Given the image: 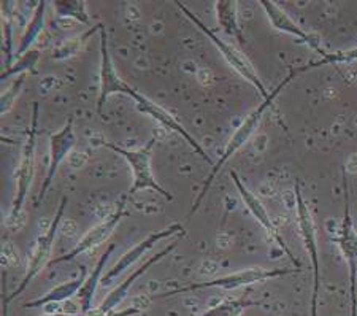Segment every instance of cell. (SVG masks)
I'll use <instances>...</instances> for the list:
<instances>
[{
  "label": "cell",
  "instance_id": "obj_28",
  "mask_svg": "<svg viewBox=\"0 0 357 316\" xmlns=\"http://www.w3.org/2000/svg\"><path fill=\"white\" fill-rule=\"evenodd\" d=\"M145 306H132L129 308H124V310H114V312H110L107 315H89V316H137L143 313V310H145Z\"/></svg>",
  "mask_w": 357,
  "mask_h": 316
},
{
  "label": "cell",
  "instance_id": "obj_14",
  "mask_svg": "<svg viewBox=\"0 0 357 316\" xmlns=\"http://www.w3.org/2000/svg\"><path fill=\"white\" fill-rule=\"evenodd\" d=\"M172 235H186V231H184V227L181 226V224L174 223V224H170L169 227L162 229V231L149 234L145 240H142V242L137 243L134 248L129 250L128 253H124V255L119 257L118 262L114 264L112 269H108V272L103 275L102 283L110 285L114 278L119 277V275L124 272V270L130 269L137 261H140L143 255H146V253L149 250H153L159 242H162V240L172 237Z\"/></svg>",
  "mask_w": 357,
  "mask_h": 316
},
{
  "label": "cell",
  "instance_id": "obj_11",
  "mask_svg": "<svg viewBox=\"0 0 357 316\" xmlns=\"http://www.w3.org/2000/svg\"><path fill=\"white\" fill-rule=\"evenodd\" d=\"M124 209H126V197L119 200L116 209H114L112 215H108L100 224H97V226L89 229L84 237L79 240V242L75 245L70 251L66 253V255H62L61 257H56V259L50 262V266H54V264H61V262H70L82 255H84V253L94 250L97 246H100L103 242H107L108 237H110L114 229H116V226L121 223V220H123Z\"/></svg>",
  "mask_w": 357,
  "mask_h": 316
},
{
  "label": "cell",
  "instance_id": "obj_27",
  "mask_svg": "<svg viewBox=\"0 0 357 316\" xmlns=\"http://www.w3.org/2000/svg\"><path fill=\"white\" fill-rule=\"evenodd\" d=\"M13 10H15V2H8V0L2 2V13L5 16V21H3L5 53H7V67H5V68L13 66V64H11V59H13V56H15L13 51H11V32H13Z\"/></svg>",
  "mask_w": 357,
  "mask_h": 316
},
{
  "label": "cell",
  "instance_id": "obj_17",
  "mask_svg": "<svg viewBox=\"0 0 357 316\" xmlns=\"http://www.w3.org/2000/svg\"><path fill=\"white\" fill-rule=\"evenodd\" d=\"M114 251V245H110L105 250V253L100 256V259L97 261L96 267L92 269V272L88 275V278L84 280L82 289L78 291V301H79V308H82L83 315H89L92 312V302H94V296L99 288V283L102 280V275L105 272V266L108 259H110L112 253Z\"/></svg>",
  "mask_w": 357,
  "mask_h": 316
},
{
  "label": "cell",
  "instance_id": "obj_9",
  "mask_svg": "<svg viewBox=\"0 0 357 316\" xmlns=\"http://www.w3.org/2000/svg\"><path fill=\"white\" fill-rule=\"evenodd\" d=\"M230 178H232L235 188L238 189L240 197H241V200H243V202H245V205L248 206V210H250V213H251L252 216H255V220H256L259 224H261V226H262L264 229H266L267 234H268V237L272 239L273 242H276V245H278L281 250H283V253H284V255H286L287 257H289L291 262L294 264V266H296V269L301 270V267H302L301 261L296 259V256L292 255V251H291L289 246H287L286 240L283 239V235L280 234V231H278V229H276V226H275L273 220H272V218H270V215L267 213L266 205H264V204L261 202V199H259L257 195H256L255 193H252L251 189L245 185V181L241 180V178L238 176L237 172L230 170Z\"/></svg>",
  "mask_w": 357,
  "mask_h": 316
},
{
  "label": "cell",
  "instance_id": "obj_19",
  "mask_svg": "<svg viewBox=\"0 0 357 316\" xmlns=\"http://www.w3.org/2000/svg\"><path fill=\"white\" fill-rule=\"evenodd\" d=\"M215 10L218 24L221 26L224 33L237 40L240 45H245L243 33H241V29L238 26L237 2L235 0H218V2H215Z\"/></svg>",
  "mask_w": 357,
  "mask_h": 316
},
{
  "label": "cell",
  "instance_id": "obj_6",
  "mask_svg": "<svg viewBox=\"0 0 357 316\" xmlns=\"http://www.w3.org/2000/svg\"><path fill=\"white\" fill-rule=\"evenodd\" d=\"M343 199L344 209L342 224H340L338 235L335 242L338 250L348 266L349 272V296H351V316H357V231L351 215V199H349V183L347 176V169L343 170Z\"/></svg>",
  "mask_w": 357,
  "mask_h": 316
},
{
  "label": "cell",
  "instance_id": "obj_21",
  "mask_svg": "<svg viewBox=\"0 0 357 316\" xmlns=\"http://www.w3.org/2000/svg\"><path fill=\"white\" fill-rule=\"evenodd\" d=\"M259 306H261V302L250 301V299H229V301L218 303V306L205 310L204 313L197 316H241L245 310Z\"/></svg>",
  "mask_w": 357,
  "mask_h": 316
},
{
  "label": "cell",
  "instance_id": "obj_20",
  "mask_svg": "<svg viewBox=\"0 0 357 316\" xmlns=\"http://www.w3.org/2000/svg\"><path fill=\"white\" fill-rule=\"evenodd\" d=\"M46 3L45 0L38 2L36 7V11H33L31 21L24 29V33H22L18 43V48L15 51L16 57H21L22 54H26L27 51H31V47L37 42V38L40 37V33L43 32L45 29V13H46Z\"/></svg>",
  "mask_w": 357,
  "mask_h": 316
},
{
  "label": "cell",
  "instance_id": "obj_13",
  "mask_svg": "<svg viewBox=\"0 0 357 316\" xmlns=\"http://www.w3.org/2000/svg\"><path fill=\"white\" fill-rule=\"evenodd\" d=\"M183 237H184V235H180V237L175 240V242H172L169 246H167V248H164L162 251H159L156 256L149 257V259L143 262L140 267L135 269L134 272H132L129 277L123 281V283H119L116 288L108 292V294L105 296V299H103V301H102L100 306L97 307L96 310H92L89 315H107V313H110V312H114V308L119 307L121 303L126 301V297L129 296V291H130L132 286H134V281L140 278L142 275H145L149 269H151L153 266H156V264L162 261L164 257L169 256L172 251L176 250L178 245L181 243V239Z\"/></svg>",
  "mask_w": 357,
  "mask_h": 316
},
{
  "label": "cell",
  "instance_id": "obj_23",
  "mask_svg": "<svg viewBox=\"0 0 357 316\" xmlns=\"http://www.w3.org/2000/svg\"><path fill=\"white\" fill-rule=\"evenodd\" d=\"M40 59V51L38 50H31L27 51L26 54H22L21 57H18V61L15 62L13 66L5 68V72H2L0 75V80L5 82L10 77H15V75H27V73H36L37 72V64Z\"/></svg>",
  "mask_w": 357,
  "mask_h": 316
},
{
  "label": "cell",
  "instance_id": "obj_4",
  "mask_svg": "<svg viewBox=\"0 0 357 316\" xmlns=\"http://www.w3.org/2000/svg\"><path fill=\"white\" fill-rule=\"evenodd\" d=\"M156 142V137H151L145 145L138 149H126L114 145V143H103V145L110 148L112 151L118 153L119 156H123L126 159V163L129 164L132 172V186L129 189V195H135L137 193L143 191V189H151V191H156L158 194L162 195L165 200L170 202V200H174V195L160 186L156 176L153 175L151 158L154 143Z\"/></svg>",
  "mask_w": 357,
  "mask_h": 316
},
{
  "label": "cell",
  "instance_id": "obj_3",
  "mask_svg": "<svg viewBox=\"0 0 357 316\" xmlns=\"http://www.w3.org/2000/svg\"><path fill=\"white\" fill-rule=\"evenodd\" d=\"M301 270H289V269H264V267H250L245 270H238V272L224 275V277L202 281V283H191L188 286H183V288L172 289L160 292L158 296H153L151 299H167L174 297L180 294H186V292L192 291H200V289H208V288H221L226 291H234L238 288H243V286H251L256 283H264L267 280H275L280 277H286V275L297 273Z\"/></svg>",
  "mask_w": 357,
  "mask_h": 316
},
{
  "label": "cell",
  "instance_id": "obj_24",
  "mask_svg": "<svg viewBox=\"0 0 357 316\" xmlns=\"http://www.w3.org/2000/svg\"><path fill=\"white\" fill-rule=\"evenodd\" d=\"M103 26L102 24H96L92 29H89L88 32L83 33V36L79 37H75L72 40H66L64 43L61 45V47H57L54 54H53V59L56 61H64V59H70L75 54L78 53L79 50L83 48V45L86 43V40H88L91 36H94L97 31H100Z\"/></svg>",
  "mask_w": 357,
  "mask_h": 316
},
{
  "label": "cell",
  "instance_id": "obj_2",
  "mask_svg": "<svg viewBox=\"0 0 357 316\" xmlns=\"http://www.w3.org/2000/svg\"><path fill=\"white\" fill-rule=\"evenodd\" d=\"M37 126H38V103L33 102L32 107V121L31 128L27 130L24 148H22L20 167L16 172V194L11 204V210L7 220V226L18 227L21 220L22 209L27 199L29 189H31L33 174H36V151H37Z\"/></svg>",
  "mask_w": 357,
  "mask_h": 316
},
{
  "label": "cell",
  "instance_id": "obj_10",
  "mask_svg": "<svg viewBox=\"0 0 357 316\" xmlns=\"http://www.w3.org/2000/svg\"><path fill=\"white\" fill-rule=\"evenodd\" d=\"M126 96H129L135 100V105L138 108V112L143 113V114H148V116H151L154 121H158L160 126H164L165 129H169L172 132H176L178 135H181L183 139L188 142V145L191 146L202 159L206 160V163L211 164V165H215V164H213L211 158L208 156V153H206L205 149L200 146V143L195 140L194 137L189 134L186 129H184V126L181 123H178L176 118L172 116V114L167 112L165 108H162L159 105V103H156L154 100L148 99V97L140 94L138 91L132 88V86H129V89H128V93H126Z\"/></svg>",
  "mask_w": 357,
  "mask_h": 316
},
{
  "label": "cell",
  "instance_id": "obj_29",
  "mask_svg": "<svg viewBox=\"0 0 357 316\" xmlns=\"http://www.w3.org/2000/svg\"><path fill=\"white\" fill-rule=\"evenodd\" d=\"M43 316H89V315H83V313H77V315H72V313H48V315H43Z\"/></svg>",
  "mask_w": 357,
  "mask_h": 316
},
{
  "label": "cell",
  "instance_id": "obj_15",
  "mask_svg": "<svg viewBox=\"0 0 357 316\" xmlns=\"http://www.w3.org/2000/svg\"><path fill=\"white\" fill-rule=\"evenodd\" d=\"M129 86L119 77L116 68H114L113 59L110 56V48H108V32L105 26L100 29V88H99V99H97V113L102 114L103 107L108 100V97L113 94H124L128 93Z\"/></svg>",
  "mask_w": 357,
  "mask_h": 316
},
{
  "label": "cell",
  "instance_id": "obj_30",
  "mask_svg": "<svg viewBox=\"0 0 357 316\" xmlns=\"http://www.w3.org/2000/svg\"><path fill=\"white\" fill-rule=\"evenodd\" d=\"M2 316H8V302H7V299L3 297V301H2Z\"/></svg>",
  "mask_w": 357,
  "mask_h": 316
},
{
  "label": "cell",
  "instance_id": "obj_22",
  "mask_svg": "<svg viewBox=\"0 0 357 316\" xmlns=\"http://www.w3.org/2000/svg\"><path fill=\"white\" fill-rule=\"evenodd\" d=\"M53 7L59 18H72L79 24H91L84 0H56Z\"/></svg>",
  "mask_w": 357,
  "mask_h": 316
},
{
  "label": "cell",
  "instance_id": "obj_1",
  "mask_svg": "<svg viewBox=\"0 0 357 316\" xmlns=\"http://www.w3.org/2000/svg\"><path fill=\"white\" fill-rule=\"evenodd\" d=\"M298 73H301V72H298V68H296V70H292L289 75H287V77L283 80V83H280L278 86H276V88L272 91V93H270V96L267 97V99H264V102L261 103V105H257V107L255 108V110H252L250 114H248V116L245 118V121L241 123V124L238 126V128H237V130L234 132V135L230 137L229 143L226 145V148H224L221 158L218 159V163H216L215 165H213L210 175L206 176V180H205V183H204V188H202L200 194L197 195V199H195V202H194V205H192V211H191V213H195V211L199 210L202 200L205 199L206 193L210 191V188H211V185H213V181H215V178L218 176V174H220L224 165H226V164L229 163V159L232 158L235 153L240 151V149L243 148L248 142H250L252 134H255V132L259 129V126H261L264 114H266V112L268 110V107H272L273 100L276 99V97L280 96L281 91H283V89L286 88V86L289 84V83L292 82V80L297 77Z\"/></svg>",
  "mask_w": 357,
  "mask_h": 316
},
{
  "label": "cell",
  "instance_id": "obj_18",
  "mask_svg": "<svg viewBox=\"0 0 357 316\" xmlns=\"http://www.w3.org/2000/svg\"><path fill=\"white\" fill-rule=\"evenodd\" d=\"M84 280H86V270H83L82 277L79 278L64 281V283L54 286V288L46 292L45 296L33 299V301L24 303V307L26 308H40V307L50 306V303L66 302V301H68V299H72L73 296L78 294V291L82 289Z\"/></svg>",
  "mask_w": 357,
  "mask_h": 316
},
{
  "label": "cell",
  "instance_id": "obj_7",
  "mask_svg": "<svg viewBox=\"0 0 357 316\" xmlns=\"http://www.w3.org/2000/svg\"><path fill=\"white\" fill-rule=\"evenodd\" d=\"M296 193V210H297V226L301 231L305 251L308 253L310 261L313 266V297H312V316H318V297L321 288V264H319V248H318V235H316V224L313 220L312 210L307 200L303 199L302 189L298 183L294 188Z\"/></svg>",
  "mask_w": 357,
  "mask_h": 316
},
{
  "label": "cell",
  "instance_id": "obj_16",
  "mask_svg": "<svg viewBox=\"0 0 357 316\" xmlns=\"http://www.w3.org/2000/svg\"><path fill=\"white\" fill-rule=\"evenodd\" d=\"M259 5H261L262 10L266 11L270 24H272L273 29H276V31H280L283 33H289V36L296 37L297 40H301V42L307 43L310 48L318 51V53L322 57L327 56L326 51L322 50V47H321L319 38L313 36V33H308L307 31H305V29L298 26L297 22L294 21L283 8H280L275 2H268V0H261Z\"/></svg>",
  "mask_w": 357,
  "mask_h": 316
},
{
  "label": "cell",
  "instance_id": "obj_12",
  "mask_svg": "<svg viewBox=\"0 0 357 316\" xmlns=\"http://www.w3.org/2000/svg\"><path fill=\"white\" fill-rule=\"evenodd\" d=\"M75 145H77V135H75L73 118H68L67 123L62 126V129L54 132V134H51L50 137V164L48 170H46L43 185L40 188V194L36 205H38L45 199L46 193H48V189L53 185L61 164L64 163L66 158L72 153Z\"/></svg>",
  "mask_w": 357,
  "mask_h": 316
},
{
  "label": "cell",
  "instance_id": "obj_8",
  "mask_svg": "<svg viewBox=\"0 0 357 316\" xmlns=\"http://www.w3.org/2000/svg\"><path fill=\"white\" fill-rule=\"evenodd\" d=\"M67 206V197H62L59 206H57L56 210V215L53 218V221H51L50 227L46 229L45 234H42L37 240L36 243V248H33L31 257H29V264H27V270H26V275L24 278L21 280V283L18 288H16L13 292H11V296H5L3 297L7 299V302L15 301L16 297H20L22 292L26 291V288L29 285L32 283V280L37 277V275L42 272V270L50 266V257H51V251H53V246H54V240H56V235L57 231H59V226H61V221H62V216H64V210Z\"/></svg>",
  "mask_w": 357,
  "mask_h": 316
},
{
  "label": "cell",
  "instance_id": "obj_25",
  "mask_svg": "<svg viewBox=\"0 0 357 316\" xmlns=\"http://www.w3.org/2000/svg\"><path fill=\"white\" fill-rule=\"evenodd\" d=\"M357 62V47L344 51H338V53H327L326 57H322L318 62H312V64H307L303 67H298V72H307L310 68L314 67H322V66H331V64H353Z\"/></svg>",
  "mask_w": 357,
  "mask_h": 316
},
{
  "label": "cell",
  "instance_id": "obj_26",
  "mask_svg": "<svg viewBox=\"0 0 357 316\" xmlns=\"http://www.w3.org/2000/svg\"><path fill=\"white\" fill-rule=\"evenodd\" d=\"M26 77L27 75H20L18 78L15 80L13 83H11L7 89L2 93V99H0V114H7L11 108H13L16 99H18L20 94H21V89L22 86L26 83Z\"/></svg>",
  "mask_w": 357,
  "mask_h": 316
},
{
  "label": "cell",
  "instance_id": "obj_5",
  "mask_svg": "<svg viewBox=\"0 0 357 316\" xmlns=\"http://www.w3.org/2000/svg\"><path fill=\"white\" fill-rule=\"evenodd\" d=\"M176 7L180 8L184 15L188 16V20L192 22V24H195L197 26L202 32L205 33L206 37L210 38V42L215 45V47L220 50V53L222 54V57L224 59H226V62L227 64L234 68L235 72H237L241 78L243 80H246L248 83H251L252 86H255V88L257 89V93H261V96L264 97V99H267V97L270 96L268 94V91L266 89V86H264V83H262V80L259 78V75H257V72H256V68H255V66L251 64V61L248 59V57L241 53L240 50H237L234 47V45H230V43H227V42H224V40L218 36V33L213 31V29H210L208 26L205 24V22H202L200 20H199V16L194 13V11H191L189 10L186 5H183L181 2H178L176 0Z\"/></svg>",
  "mask_w": 357,
  "mask_h": 316
}]
</instances>
